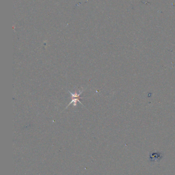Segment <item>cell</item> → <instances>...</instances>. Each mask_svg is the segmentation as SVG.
<instances>
[{
    "instance_id": "cell-1",
    "label": "cell",
    "mask_w": 175,
    "mask_h": 175,
    "mask_svg": "<svg viewBox=\"0 0 175 175\" xmlns=\"http://www.w3.org/2000/svg\"><path fill=\"white\" fill-rule=\"evenodd\" d=\"M84 91V90H82V91H81V92H80L79 93H78L77 92H75L74 93H72L71 92H70L69 91H68V92L70 94L71 96H72V101H71L70 102H69V103L68 104V105L66 107V108H65V110L67 109V108L70 105H72V104L73 103H74V107H75L77 106V102H79L80 103V104H81V105H83V104L80 102V98H81L80 97V95H81V94L83 93V92Z\"/></svg>"
}]
</instances>
